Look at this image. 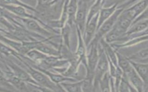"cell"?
Returning a JSON list of instances; mask_svg holds the SVG:
<instances>
[{"instance_id":"83f0119b","label":"cell","mask_w":148,"mask_h":92,"mask_svg":"<svg viewBox=\"0 0 148 92\" xmlns=\"http://www.w3.org/2000/svg\"><path fill=\"white\" fill-rule=\"evenodd\" d=\"M5 78L3 74L0 71V81L1 82H5Z\"/></svg>"},{"instance_id":"8992f818","label":"cell","mask_w":148,"mask_h":92,"mask_svg":"<svg viewBox=\"0 0 148 92\" xmlns=\"http://www.w3.org/2000/svg\"><path fill=\"white\" fill-rule=\"evenodd\" d=\"M97 59H98V55H97V49L95 47H94L91 51V52L89 55V59H88V64H89L90 69L91 70H93L95 66H96Z\"/></svg>"},{"instance_id":"8fae6325","label":"cell","mask_w":148,"mask_h":92,"mask_svg":"<svg viewBox=\"0 0 148 92\" xmlns=\"http://www.w3.org/2000/svg\"><path fill=\"white\" fill-rule=\"evenodd\" d=\"M106 68H107V62L106 60L105 56L103 55V56H101V58L98 63V67H97V71L98 74H99L98 75L99 77H101L102 73L106 71Z\"/></svg>"},{"instance_id":"52a82bcc","label":"cell","mask_w":148,"mask_h":92,"mask_svg":"<svg viewBox=\"0 0 148 92\" xmlns=\"http://www.w3.org/2000/svg\"><path fill=\"white\" fill-rule=\"evenodd\" d=\"M116 5L113 6V7L108 9H103L101 10V16L99 18V26L106 20L107 19L110 14L113 12L114 10V9L116 7Z\"/></svg>"},{"instance_id":"ffe728a7","label":"cell","mask_w":148,"mask_h":92,"mask_svg":"<svg viewBox=\"0 0 148 92\" xmlns=\"http://www.w3.org/2000/svg\"><path fill=\"white\" fill-rule=\"evenodd\" d=\"M0 52L6 55H9L10 53H13V51L11 49H10L9 47L5 45L1 42H0Z\"/></svg>"},{"instance_id":"603a6c76","label":"cell","mask_w":148,"mask_h":92,"mask_svg":"<svg viewBox=\"0 0 148 92\" xmlns=\"http://www.w3.org/2000/svg\"><path fill=\"white\" fill-rule=\"evenodd\" d=\"M100 2H101V0H98V1L97 2V3L92 7L91 11H90V16H89V19L91 18V17H92V15L94 14L99 9V4H100Z\"/></svg>"},{"instance_id":"6da1fadb","label":"cell","mask_w":148,"mask_h":92,"mask_svg":"<svg viewBox=\"0 0 148 92\" xmlns=\"http://www.w3.org/2000/svg\"><path fill=\"white\" fill-rule=\"evenodd\" d=\"M121 12V10H117L114 14H113L112 15V16L109 18L103 24V25L102 26L101 28L100 29L98 33V37H101L102 34H103L104 33H106L108 31H109L110 28H112V25H113L114 22L116 21L117 18V16L119 14L120 12Z\"/></svg>"},{"instance_id":"5bb4252c","label":"cell","mask_w":148,"mask_h":92,"mask_svg":"<svg viewBox=\"0 0 148 92\" xmlns=\"http://www.w3.org/2000/svg\"><path fill=\"white\" fill-rule=\"evenodd\" d=\"M86 15V7L84 6H82L80 8L79 10L77 12L76 20L79 24H83V22L84 20Z\"/></svg>"},{"instance_id":"44dd1931","label":"cell","mask_w":148,"mask_h":92,"mask_svg":"<svg viewBox=\"0 0 148 92\" xmlns=\"http://www.w3.org/2000/svg\"><path fill=\"white\" fill-rule=\"evenodd\" d=\"M69 91H76L79 90L78 84H63Z\"/></svg>"},{"instance_id":"3957f363","label":"cell","mask_w":148,"mask_h":92,"mask_svg":"<svg viewBox=\"0 0 148 92\" xmlns=\"http://www.w3.org/2000/svg\"><path fill=\"white\" fill-rule=\"evenodd\" d=\"M135 67L139 75L143 79L145 83L147 82V64H139L132 63Z\"/></svg>"},{"instance_id":"9a60e30c","label":"cell","mask_w":148,"mask_h":92,"mask_svg":"<svg viewBox=\"0 0 148 92\" xmlns=\"http://www.w3.org/2000/svg\"><path fill=\"white\" fill-rule=\"evenodd\" d=\"M119 63H120L121 67L125 72H128L131 70V67H130V66L128 61L125 59L123 58L121 56L120 57L119 56Z\"/></svg>"},{"instance_id":"484cf974","label":"cell","mask_w":148,"mask_h":92,"mask_svg":"<svg viewBox=\"0 0 148 92\" xmlns=\"http://www.w3.org/2000/svg\"><path fill=\"white\" fill-rule=\"evenodd\" d=\"M138 56H139L142 59H147V50L145 49V50H143L141 52H140L139 55Z\"/></svg>"},{"instance_id":"2e32d148","label":"cell","mask_w":148,"mask_h":92,"mask_svg":"<svg viewBox=\"0 0 148 92\" xmlns=\"http://www.w3.org/2000/svg\"><path fill=\"white\" fill-rule=\"evenodd\" d=\"M37 49L44 53H48V54H51V55H56L57 54V52L54 50L51 49L50 48L45 46V45H38L37 47Z\"/></svg>"},{"instance_id":"7402d4cb","label":"cell","mask_w":148,"mask_h":92,"mask_svg":"<svg viewBox=\"0 0 148 92\" xmlns=\"http://www.w3.org/2000/svg\"><path fill=\"white\" fill-rule=\"evenodd\" d=\"M28 55L33 59H39L43 57V55L36 51H32L29 52Z\"/></svg>"},{"instance_id":"cb8c5ba5","label":"cell","mask_w":148,"mask_h":92,"mask_svg":"<svg viewBox=\"0 0 148 92\" xmlns=\"http://www.w3.org/2000/svg\"><path fill=\"white\" fill-rule=\"evenodd\" d=\"M51 78L53 80H54V82H61L62 81L64 80H65V78L61 76L60 75H54V74H49Z\"/></svg>"},{"instance_id":"30bf717a","label":"cell","mask_w":148,"mask_h":92,"mask_svg":"<svg viewBox=\"0 0 148 92\" xmlns=\"http://www.w3.org/2000/svg\"><path fill=\"white\" fill-rule=\"evenodd\" d=\"M130 75V77L131 79V82L133 83V84L137 88H140L141 87L142 85V82L136 75V74L135 72V71L133 70V69L131 68V70L128 72Z\"/></svg>"},{"instance_id":"5b68a950","label":"cell","mask_w":148,"mask_h":92,"mask_svg":"<svg viewBox=\"0 0 148 92\" xmlns=\"http://www.w3.org/2000/svg\"><path fill=\"white\" fill-rule=\"evenodd\" d=\"M4 6L8 9L9 10L11 11L13 13H14L15 14H17L19 16H25V17H29V15H28L24 9L21 6H14V5H4Z\"/></svg>"},{"instance_id":"4316f807","label":"cell","mask_w":148,"mask_h":92,"mask_svg":"<svg viewBox=\"0 0 148 92\" xmlns=\"http://www.w3.org/2000/svg\"><path fill=\"white\" fill-rule=\"evenodd\" d=\"M6 3H12V4H16V5H23L21 2H20L17 0H4Z\"/></svg>"},{"instance_id":"9c48e42d","label":"cell","mask_w":148,"mask_h":92,"mask_svg":"<svg viewBox=\"0 0 148 92\" xmlns=\"http://www.w3.org/2000/svg\"><path fill=\"white\" fill-rule=\"evenodd\" d=\"M123 32L117 28H115L113 30H112L106 36V40L108 42L113 41L114 40H117L121 36V34Z\"/></svg>"},{"instance_id":"f1b7e54d","label":"cell","mask_w":148,"mask_h":92,"mask_svg":"<svg viewBox=\"0 0 148 92\" xmlns=\"http://www.w3.org/2000/svg\"><path fill=\"white\" fill-rule=\"evenodd\" d=\"M47 1H48V0H40L41 3H46Z\"/></svg>"},{"instance_id":"d6986e66","label":"cell","mask_w":148,"mask_h":92,"mask_svg":"<svg viewBox=\"0 0 148 92\" xmlns=\"http://www.w3.org/2000/svg\"><path fill=\"white\" fill-rule=\"evenodd\" d=\"M76 8V1L71 0L69 5L68 7V12L69 14H73L75 13Z\"/></svg>"},{"instance_id":"e0dca14e","label":"cell","mask_w":148,"mask_h":92,"mask_svg":"<svg viewBox=\"0 0 148 92\" xmlns=\"http://www.w3.org/2000/svg\"><path fill=\"white\" fill-rule=\"evenodd\" d=\"M147 6V0L143 1L137 4L134 7V10L136 14L138 13L139 12H140L143 10V9H145V7Z\"/></svg>"},{"instance_id":"7c38bea8","label":"cell","mask_w":148,"mask_h":92,"mask_svg":"<svg viewBox=\"0 0 148 92\" xmlns=\"http://www.w3.org/2000/svg\"><path fill=\"white\" fill-rule=\"evenodd\" d=\"M13 67V69L17 78H18L19 79H20L21 80H31L28 75L25 72H24L23 70L18 68L17 67Z\"/></svg>"},{"instance_id":"277c9868","label":"cell","mask_w":148,"mask_h":92,"mask_svg":"<svg viewBox=\"0 0 148 92\" xmlns=\"http://www.w3.org/2000/svg\"><path fill=\"white\" fill-rule=\"evenodd\" d=\"M96 20H97V17L94 18V19L91 21V22L88 25L86 31V44L87 42L88 43L90 39L92 37V36L94 32V30L95 29V26H96Z\"/></svg>"},{"instance_id":"ac0fdd59","label":"cell","mask_w":148,"mask_h":92,"mask_svg":"<svg viewBox=\"0 0 148 92\" xmlns=\"http://www.w3.org/2000/svg\"><path fill=\"white\" fill-rule=\"evenodd\" d=\"M146 27H147V22L140 23L139 24H137L135 26H134L133 28H132L130 29V30L129 32H130V33L139 32V31H140V30L144 29Z\"/></svg>"},{"instance_id":"7a4b0ae2","label":"cell","mask_w":148,"mask_h":92,"mask_svg":"<svg viewBox=\"0 0 148 92\" xmlns=\"http://www.w3.org/2000/svg\"><path fill=\"white\" fill-rule=\"evenodd\" d=\"M31 74L32 77L35 80H36L38 82H40L47 87H52V84L50 82V81L48 80V79L42 74H41L39 72L34 71V70H31Z\"/></svg>"},{"instance_id":"4fadbf2b","label":"cell","mask_w":148,"mask_h":92,"mask_svg":"<svg viewBox=\"0 0 148 92\" xmlns=\"http://www.w3.org/2000/svg\"><path fill=\"white\" fill-rule=\"evenodd\" d=\"M25 22L27 24V26L29 29H32L33 30L38 31V32H42V29L39 27V26L37 24V23L34 20H25Z\"/></svg>"},{"instance_id":"ba28073f","label":"cell","mask_w":148,"mask_h":92,"mask_svg":"<svg viewBox=\"0 0 148 92\" xmlns=\"http://www.w3.org/2000/svg\"><path fill=\"white\" fill-rule=\"evenodd\" d=\"M9 80L12 84H13L18 89L23 91L27 90L25 85L24 83L23 82H22V80L19 79L18 78L12 76L9 78Z\"/></svg>"},{"instance_id":"d4e9b609","label":"cell","mask_w":148,"mask_h":92,"mask_svg":"<svg viewBox=\"0 0 148 92\" xmlns=\"http://www.w3.org/2000/svg\"><path fill=\"white\" fill-rule=\"evenodd\" d=\"M107 47V51L108 52V54L110 56L112 60L115 63L116 62V57H115V55H114V53H113V52L112 51V50L110 49V48H109V47Z\"/></svg>"},{"instance_id":"f546056e","label":"cell","mask_w":148,"mask_h":92,"mask_svg":"<svg viewBox=\"0 0 148 92\" xmlns=\"http://www.w3.org/2000/svg\"><path fill=\"white\" fill-rule=\"evenodd\" d=\"M0 30H1V29H0Z\"/></svg>"}]
</instances>
